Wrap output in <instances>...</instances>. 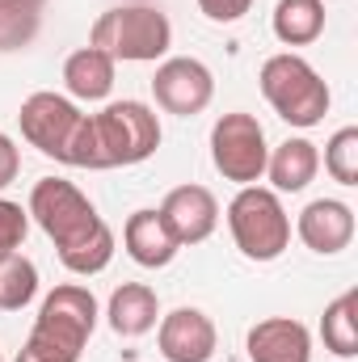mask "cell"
I'll use <instances>...</instances> for the list:
<instances>
[{"mask_svg":"<svg viewBox=\"0 0 358 362\" xmlns=\"http://www.w3.org/2000/svg\"><path fill=\"white\" fill-rule=\"evenodd\" d=\"M21 139L38 148L42 156L72 165V169H101L97 156V135H93V114H81L68 97L59 93H30L21 101Z\"/></svg>","mask_w":358,"mask_h":362,"instance_id":"1","label":"cell"},{"mask_svg":"<svg viewBox=\"0 0 358 362\" xmlns=\"http://www.w3.org/2000/svg\"><path fill=\"white\" fill-rule=\"evenodd\" d=\"M89 47L105 51L114 64H156L173 47V25L152 4H122L93 21Z\"/></svg>","mask_w":358,"mask_h":362,"instance_id":"2","label":"cell"},{"mask_svg":"<svg viewBox=\"0 0 358 362\" xmlns=\"http://www.w3.org/2000/svg\"><path fill=\"white\" fill-rule=\"evenodd\" d=\"M262 93L274 105V114L291 127H321L325 114H329V85L321 81V72L304 59V55H291V51H278L262 64Z\"/></svg>","mask_w":358,"mask_h":362,"instance_id":"3","label":"cell"},{"mask_svg":"<svg viewBox=\"0 0 358 362\" xmlns=\"http://www.w3.org/2000/svg\"><path fill=\"white\" fill-rule=\"evenodd\" d=\"M228 228L249 262H278L291 245V215L282 211V198L262 185L236 189V198L228 202Z\"/></svg>","mask_w":358,"mask_h":362,"instance_id":"4","label":"cell"},{"mask_svg":"<svg viewBox=\"0 0 358 362\" xmlns=\"http://www.w3.org/2000/svg\"><path fill=\"white\" fill-rule=\"evenodd\" d=\"M93 135L101 169L144 165L161 148V122L144 101H110L101 114H93Z\"/></svg>","mask_w":358,"mask_h":362,"instance_id":"5","label":"cell"},{"mask_svg":"<svg viewBox=\"0 0 358 362\" xmlns=\"http://www.w3.org/2000/svg\"><path fill=\"white\" fill-rule=\"evenodd\" d=\"M266 160H270L266 127L253 114L232 110V114L215 118V127H211V165L224 173V181L258 185L266 177Z\"/></svg>","mask_w":358,"mask_h":362,"instance_id":"6","label":"cell"},{"mask_svg":"<svg viewBox=\"0 0 358 362\" xmlns=\"http://www.w3.org/2000/svg\"><path fill=\"white\" fill-rule=\"evenodd\" d=\"M93 329H97V299H93L89 286H76V282H64L55 286L42 308H38V320H34V337L51 341L55 350L81 358L85 346H89Z\"/></svg>","mask_w":358,"mask_h":362,"instance_id":"7","label":"cell"},{"mask_svg":"<svg viewBox=\"0 0 358 362\" xmlns=\"http://www.w3.org/2000/svg\"><path fill=\"white\" fill-rule=\"evenodd\" d=\"M25 211H30V219L55 240V249L72 245L76 236H85L93 223L101 219L97 206L64 177H42L38 181V185L30 189V206H25Z\"/></svg>","mask_w":358,"mask_h":362,"instance_id":"8","label":"cell"},{"mask_svg":"<svg viewBox=\"0 0 358 362\" xmlns=\"http://www.w3.org/2000/svg\"><path fill=\"white\" fill-rule=\"evenodd\" d=\"M152 93H156V105L165 114H178V118H194L211 105L215 97V76L202 59H190V55H173L156 68L152 76Z\"/></svg>","mask_w":358,"mask_h":362,"instance_id":"9","label":"cell"},{"mask_svg":"<svg viewBox=\"0 0 358 362\" xmlns=\"http://www.w3.org/2000/svg\"><path fill=\"white\" fill-rule=\"evenodd\" d=\"M156 346H161L165 362H211L215 358V346H219V333H215L207 312L178 308V312L161 316Z\"/></svg>","mask_w":358,"mask_h":362,"instance_id":"10","label":"cell"},{"mask_svg":"<svg viewBox=\"0 0 358 362\" xmlns=\"http://www.w3.org/2000/svg\"><path fill=\"white\" fill-rule=\"evenodd\" d=\"M161 219L169 223L178 245H202L215 228H219V202L207 185H178L165 194L161 202Z\"/></svg>","mask_w":358,"mask_h":362,"instance_id":"11","label":"cell"},{"mask_svg":"<svg viewBox=\"0 0 358 362\" xmlns=\"http://www.w3.org/2000/svg\"><path fill=\"white\" fill-rule=\"evenodd\" d=\"M295 232L312 253L333 257V253L350 249V240H354V211L342 198H316L299 211Z\"/></svg>","mask_w":358,"mask_h":362,"instance_id":"12","label":"cell"},{"mask_svg":"<svg viewBox=\"0 0 358 362\" xmlns=\"http://www.w3.org/2000/svg\"><path fill=\"white\" fill-rule=\"evenodd\" d=\"M249 362H312V333L295 316H270L249 329Z\"/></svg>","mask_w":358,"mask_h":362,"instance_id":"13","label":"cell"},{"mask_svg":"<svg viewBox=\"0 0 358 362\" xmlns=\"http://www.w3.org/2000/svg\"><path fill=\"white\" fill-rule=\"evenodd\" d=\"M122 245H127V257L144 270H165L181 249L169 232V223L161 219V211H135L122 223Z\"/></svg>","mask_w":358,"mask_h":362,"instance_id":"14","label":"cell"},{"mask_svg":"<svg viewBox=\"0 0 358 362\" xmlns=\"http://www.w3.org/2000/svg\"><path fill=\"white\" fill-rule=\"evenodd\" d=\"M110 329L118 337H144L156 329V316H161V299L148 282H122L114 295H110Z\"/></svg>","mask_w":358,"mask_h":362,"instance_id":"15","label":"cell"},{"mask_svg":"<svg viewBox=\"0 0 358 362\" xmlns=\"http://www.w3.org/2000/svg\"><path fill=\"white\" fill-rule=\"evenodd\" d=\"M321 173V152L312 139H282L266 160V177L274 181V194H299Z\"/></svg>","mask_w":358,"mask_h":362,"instance_id":"16","label":"cell"},{"mask_svg":"<svg viewBox=\"0 0 358 362\" xmlns=\"http://www.w3.org/2000/svg\"><path fill=\"white\" fill-rule=\"evenodd\" d=\"M114 68H118V64H114L105 51L81 47V51H72L68 64H64V85H68V93H72L76 101H105L110 89H114Z\"/></svg>","mask_w":358,"mask_h":362,"instance_id":"17","label":"cell"},{"mask_svg":"<svg viewBox=\"0 0 358 362\" xmlns=\"http://www.w3.org/2000/svg\"><path fill=\"white\" fill-rule=\"evenodd\" d=\"M325 34V0H278L274 38L282 47H308Z\"/></svg>","mask_w":358,"mask_h":362,"instance_id":"18","label":"cell"},{"mask_svg":"<svg viewBox=\"0 0 358 362\" xmlns=\"http://www.w3.org/2000/svg\"><path fill=\"white\" fill-rule=\"evenodd\" d=\"M59 262H64L72 274H81V278L101 274L110 262H114V232H110V223H105V219H97L85 236H76L72 245H64V249H59Z\"/></svg>","mask_w":358,"mask_h":362,"instance_id":"19","label":"cell"},{"mask_svg":"<svg viewBox=\"0 0 358 362\" xmlns=\"http://www.w3.org/2000/svg\"><path fill=\"white\" fill-rule=\"evenodd\" d=\"M358 291H346L337 295L329 308H325V320H321V337H325V350L337 354V358H354L358 354Z\"/></svg>","mask_w":358,"mask_h":362,"instance_id":"20","label":"cell"},{"mask_svg":"<svg viewBox=\"0 0 358 362\" xmlns=\"http://www.w3.org/2000/svg\"><path fill=\"white\" fill-rule=\"evenodd\" d=\"M38 295V266L21 253L0 257V312H21Z\"/></svg>","mask_w":358,"mask_h":362,"instance_id":"21","label":"cell"},{"mask_svg":"<svg viewBox=\"0 0 358 362\" xmlns=\"http://www.w3.org/2000/svg\"><path fill=\"white\" fill-rule=\"evenodd\" d=\"M42 8L21 4V0H0V51H21L38 38Z\"/></svg>","mask_w":358,"mask_h":362,"instance_id":"22","label":"cell"},{"mask_svg":"<svg viewBox=\"0 0 358 362\" xmlns=\"http://www.w3.org/2000/svg\"><path fill=\"white\" fill-rule=\"evenodd\" d=\"M325 173L337 185H358V127H342L325 144Z\"/></svg>","mask_w":358,"mask_h":362,"instance_id":"23","label":"cell"},{"mask_svg":"<svg viewBox=\"0 0 358 362\" xmlns=\"http://www.w3.org/2000/svg\"><path fill=\"white\" fill-rule=\"evenodd\" d=\"M25 232H30V211L13 198H0V257L17 253L25 245Z\"/></svg>","mask_w":358,"mask_h":362,"instance_id":"24","label":"cell"},{"mask_svg":"<svg viewBox=\"0 0 358 362\" xmlns=\"http://www.w3.org/2000/svg\"><path fill=\"white\" fill-rule=\"evenodd\" d=\"M198 8H202L207 21H215V25H232V21H241V17L253 8V0H198Z\"/></svg>","mask_w":358,"mask_h":362,"instance_id":"25","label":"cell"},{"mask_svg":"<svg viewBox=\"0 0 358 362\" xmlns=\"http://www.w3.org/2000/svg\"><path fill=\"white\" fill-rule=\"evenodd\" d=\"M17 362H81L72 358V354H64V350H55L51 341H42V337H25V346H21V354H17Z\"/></svg>","mask_w":358,"mask_h":362,"instance_id":"26","label":"cell"},{"mask_svg":"<svg viewBox=\"0 0 358 362\" xmlns=\"http://www.w3.org/2000/svg\"><path fill=\"white\" fill-rule=\"evenodd\" d=\"M17 173H21V152H17V144L0 131V189H4V185H13Z\"/></svg>","mask_w":358,"mask_h":362,"instance_id":"27","label":"cell"},{"mask_svg":"<svg viewBox=\"0 0 358 362\" xmlns=\"http://www.w3.org/2000/svg\"><path fill=\"white\" fill-rule=\"evenodd\" d=\"M21 4H34V8H42V0H21Z\"/></svg>","mask_w":358,"mask_h":362,"instance_id":"28","label":"cell"},{"mask_svg":"<svg viewBox=\"0 0 358 362\" xmlns=\"http://www.w3.org/2000/svg\"><path fill=\"white\" fill-rule=\"evenodd\" d=\"M0 362H4V358H0Z\"/></svg>","mask_w":358,"mask_h":362,"instance_id":"29","label":"cell"}]
</instances>
